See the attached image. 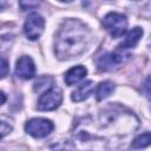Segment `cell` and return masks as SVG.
<instances>
[{"mask_svg":"<svg viewBox=\"0 0 151 151\" xmlns=\"http://www.w3.org/2000/svg\"><path fill=\"white\" fill-rule=\"evenodd\" d=\"M91 34L88 28L77 19H67L60 26L54 42L59 59H71L80 55L88 45Z\"/></svg>","mask_w":151,"mask_h":151,"instance_id":"cell-1","label":"cell"},{"mask_svg":"<svg viewBox=\"0 0 151 151\" xmlns=\"http://www.w3.org/2000/svg\"><path fill=\"white\" fill-rule=\"evenodd\" d=\"M103 26L112 38H119L126 31L127 20H126V17L122 13L110 12L104 17Z\"/></svg>","mask_w":151,"mask_h":151,"instance_id":"cell-2","label":"cell"},{"mask_svg":"<svg viewBox=\"0 0 151 151\" xmlns=\"http://www.w3.org/2000/svg\"><path fill=\"white\" fill-rule=\"evenodd\" d=\"M63 100V93L59 87H51L46 90L38 100V110L39 111H52L55 110Z\"/></svg>","mask_w":151,"mask_h":151,"instance_id":"cell-3","label":"cell"},{"mask_svg":"<svg viewBox=\"0 0 151 151\" xmlns=\"http://www.w3.org/2000/svg\"><path fill=\"white\" fill-rule=\"evenodd\" d=\"M53 129H54L53 123L45 118L29 119L25 125L26 132L34 138H44V137L48 136Z\"/></svg>","mask_w":151,"mask_h":151,"instance_id":"cell-4","label":"cell"},{"mask_svg":"<svg viewBox=\"0 0 151 151\" xmlns=\"http://www.w3.org/2000/svg\"><path fill=\"white\" fill-rule=\"evenodd\" d=\"M45 27V19L38 14V13H32L27 17L25 24H24V33L29 40H37Z\"/></svg>","mask_w":151,"mask_h":151,"instance_id":"cell-5","label":"cell"},{"mask_svg":"<svg viewBox=\"0 0 151 151\" xmlns=\"http://www.w3.org/2000/svg\"><path fill=\"white\" fill-rule=\"evenodd\" d=\"M15 74L21 79H31L35 74V65L31 57L22 55L18 59L15 66Z\"/></svg>","mask_w":151,"mask_h":151,"instance_id":"cell-6","label":"cell"},{"mask_svg":"<svg viewBox=\"0 0 151 151\" xmlns=\"http://www.w3.org/2000/svg\"><path fill=\"white\" fill-rule=\"evenodd\" d=\"M123 53L120 52H114V53H106L104 55H101L98 61H97V66L99 71L106 72V71H111L113 68H116L119 64L123 63Z\"/></svg>","mask_w":151,"mask_h":151,"instance_id":"cell-7","label":"cell"},{"mask_svg":"<svg viewBox=\"0 0 151 151\" xmlns=\"http://www.w3.org/2000/svg\"><path fill=\"white\" fill-rule=\"evenodd\" d=\"M142 35H143V29H142L140 27H134V28H132L130 32L126 33L124 40H123V41L120 42V45H119V48H120V50H127V48L134 47V46L138 44V41L140 40Z\"/></svg>","mask_w":151,"mask_h":151,"instance_id":"cell-8","label":"cell"},{"mask_svg":"<svg viewBox=\"0 0 151 151\" xmlns=\"http://www.w3.org/2000/svg\"><path fill=\"white\" fill-rule=\"evenodd\" d=\"M87 73V70L81 66V65H78V66H74L72 68H70L66 74H65V83L67 85H74L77 83H79Z\"/></svg>","mask_w":151,"mask_h":151,"instance_id":"cell-9","label":"cell"},{"mask_svg":"<svg viewBox=\"0 0 151 151\" xmlns=\"http://www.w3.org/2000/svg\"><path fill=\"white\" fill-rule=\"evenodd\" d=\"M93 88H94V85L91 80L85 81L72 92L71 98H72L73 101H83V100L88 98V96L92 93Z\"/></svg>","mask_w":151,"mask_h":151,"instance_id":"cell-10","label":"cell"},{"mask_svg":"<svg viewBox=\"0 0 151 151\" xmlns=\"http://www.w3.org/2000/svg\"><path fill=\"white\" fill-rule=\"evenodd\" d=\"M114 91V84L110 80H105V81H101L98 87H97V91H96V97H97V100H103L105 98H107L112 92Z\"/></svg>","mask_w":151,"mask_h":151,"instance_id":"cell-11","label":"cell"},{"mask_svg":"<svg viewBox=\"0 0 151 151\" xmlns=\"http://www.w3.org/2000/svg\"><path fill=\"white\" fill-rule=\"evenodd\" d=\"M151 142V134L150 132H145L140 136H138L131 144V147L132 149H142V147H145L150 144Z\"/></svg>","mask_w":151,"mask_h":151,"instance_id":"cell-12","label":"cell"},{"mask_svg":"<svg viewBox=\"0 0 151 151\" xmlns=\"http://www.w3.org/2000/svg\"><path fill=\"white\" fill-rule=\"evenodd\" d=\"M42 0H19V6L22 11H27V9H33L37 8L38 6H40Z\"/></svg>","mask_w":151,"mask_h":151,"instance_id":"cell-13","label":"cell"},{"mask_svg":"<svg viewBox=\"0 0 151 151\" xmlns=\"http://www.w3.org/2000/svg\"><path fill=\"white\" fill-rule=\"evenodd\" d=\"M12 131V125L4 119H0V140Z\"/></svg>","mask_w":151,"mask_h":151,"instance_id":"cell-14","label":"cell"},{"mask_svg":"<svg viewBox=\"0 0 151 151\" xmlns=\"http://www.w3.org/2000/svg\"><path fill=\"white\" fill-rule=\"evenodd\" d=\"M9 72V67H8V63L6 59L0 57V79L5 78Z\"/></svg>","mask_w":151,"mask_h":151,"instance_id":"cell-15","label":"cell"},{"mask_svg":"<svg viewBox=\"0 0 151 151\" xmlns=\"http://www.w3.org/2000/svg\"><path fill=\"white\" fill-rule=\"evenodd\" d=\"M47 84H52V79H51V78H48V79L46 80V83H42V78L38 79V80L35 81V84H34V91H35V92H40L42 88H46V87L48 86Z\"/></svg>","mask_w":151,"mask_h":151,"instance_id":"cell-16","label":"cell"},{"mask_svg":"<svg viewBox=\"0 0 151 151\" xmlns=\"http://www.w3.org/2000/svg\"><path fill=\"white\" fill-rule=\"evenodd\" d=\"M6 99H7V97H6V94L2 92V91H0V106L6 101Z\"/></svg>","mask_w":151,"mask_h":151,"instance_id":"cell-17","label":"cell"},{"mask_svg":"<svg viewBox=\"0 0 151 151\" xmlns=\"http://www.w3.org/2000/svg\"><path fill=\"white\" fill-rule=\"evenodd\" d=\"M5 6V1L4 0H0V11H1V8Z\"/></svg>","mask_w":151,"mask_h":151,"instance_id":"cell-18","label":"cell"},{"mask_svg":"<svg viewBox=\"0 0 151 151\" xmlns=\"http://www.w3.org/2000/svg\"><path fill=\"white\" fill-rule=\"evenodd\" d=\"M59 1H63V2H71V1H73V0H59Z\"/></svg>","mask_w":151,"mask_h":151,"instance_id":"cell-19","label":"cell"}]
</instances>
